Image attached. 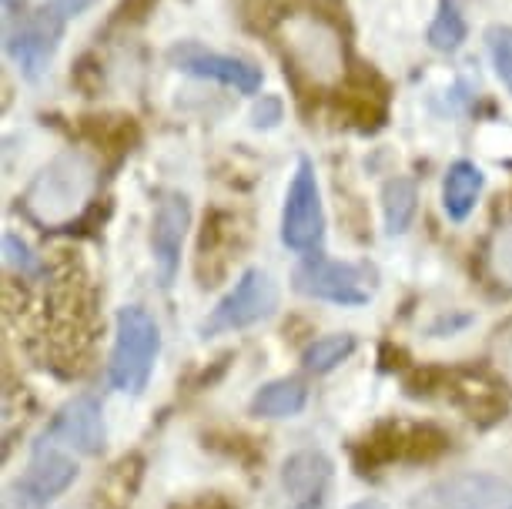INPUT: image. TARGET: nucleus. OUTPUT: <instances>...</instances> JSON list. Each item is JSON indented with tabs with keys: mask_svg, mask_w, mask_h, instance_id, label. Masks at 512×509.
I'll use <instances>...</instances> for the list:
<instances>
[{
	"mask_svg": "<svg viewBox=\"0 0 512 509\" xmlns=\"http://www.w3.org/2000/svg\"><path fill=\"white\" fill-rule=\"evenodd\" d=\"M308 402V389L298 379H278L268 382L255 392L251 399V412L262 419H285V416H298Z\"/></svg>",
	"mask_w": 512,
	"mask_h": 509,
	"instance_id": "nucleus-15",
	"label": "nucleus"
},
{
	"mask_svg": "<svg viewBox=\"0 0 512 509\" xmlns=\"http://www.w3.org/2000/svg\"><path fill=\"white\" fill-rule=\"evenodd\" d=\"M94 178H98L94 161L84 151H67V155L54 158L27 188V211L44 225H61L91 198Z\"/></svg>",
	"mask_w": 512,
	"mask_h": 509,
	"instance_id": "nucleus-2",
	"label": "nucleus"
},
{
	"mask_svg": "<svg viewBox=\"0 0 512 509\" xmlns=\"http://www.w3.org/2000/svg\"><path fill=\"white\" fill-rule=\"evenodd\" d=\"M251 118H255V128H275V124L282 121V101L262 98L255 104V111H251Z\"/></svg>",
	"mask_w": 512,
	"mask_h": 509,
	"instance_id": "nucleus-25",
	"label": "nucleus"
},
{
	"mask_svg": "<svg viewBox=\"0 0 512 509\" xmlns=\"http://www.w3.org/2000/svg\"><path fill=\"white\" fill-rule=\"evenodd\" d=\"M482 191V171L472 161H456L442 181V208L452 222H466Z\"/></svg>",
	"mask_w": 512,
	"mask_h": 509,
	"instance_id": "nucleus-14",
	"label": "nucleus"
},
{
	"mask_svg": "<svg viewBox=\"0 0 512 509\" xmlns=\"http://www.w3.org/2000/svg\"><path fill=\"white\" fill-rule=\"evenodd\" d=\"M415 201H419V191L409 178H392L385 181L382 188V208H385V232L389 235H402L405 228L412 225L415 218Z\"/></svg>",
	"mask_w": 512,
	"mask_h": 509,
	"instance_id": "nucleus-16",
	"label": "nucleus"
},
{
	"mask_svg": "<svg viewBox=\"0 0 512 509\" xmlns=\"http://www.w3.org/2000/svg\"><path fill=\"white\" fill-rule=\"evenodd\" d=\"M302 509H308V506H302Z\"/></svg>",
	"mask_w": 512,
	"mask_h": 509,
	"instance_id": "nucleus-28",
	"label": "nucleus"
},
{
	"mask_svg": "<svg viewBox=\"0 0 512 509\" xmlns=\"http://www.w3.org/2000/svg\"><path fill=\"white\" fill-rule=\"evenodd\" d=\"M168 61L175 64L181 74L218 81L241 94H258V88H262V71H258L255 64L241 61V57L208 51V47H201V44H175L168 51Z\"/></svg>",
	"mask_w": 512,
	"mask_h": 509,
	"instance_id": "nucleus-9",
	"label": "nucleus"
},
{
	"mask_svg": "<svg viewBox=\"0 0 512 509\" xmlns=\"http://www.w3.org/2000/svg\"><path fill=\"white\" fill-rule=\"evenodd\" d=\"M188 222H191L188 198L178 195V191H168L158 201V208H154V225H151V252L164 288L175 282L181 268V245H185Z\"/></svg>",
	"mask_w": 512,
	"mask_h": 509,
	"instance_id": "nucleus-10",
	"label": "nucleus"
},
{
	"mask_svg": "<svg viewBox=\"0 0 512 509\" xmlns=\"http://www.w3.org/2000/svg\"><path fill=\"white\" fill-rule=\"evenodd\" d=\"M466 34H469V27L456 0H439V14H436V21L429 24V44L442 54H452L462 47Z\"/></svg>",
	"mask_w": 512,
	"mask_h": 509,
	"instance_id": "nucleus-19",
	"label": "nucleus"
},
{
	"mask_svg": "<svg viewBox=\"0 0 512 509\" xmlns=\"http://www.w3.org/2000/svg\"><path fill=\"white\" fill-rule=\"evenodd\" d=\"M4 262L14 275L31 278V282H41V278L47 275L41 258H37L31 252V245H27L24 238H17L14 232H4Z\"/></svg>",
	"mask_w": 512,
	"mask_h": 509,
	"instance_id": "nucleus-21",
	"label": "nucleus"
},
{
	"mask_svg": "<svg viewBox=\"0 0 512 509\" xmlns=\"http://www.w3.org/2000/svg\"><path fill=\"white\" fill-rule=\"evenodd\" d=\"M47 439H57V443L77 449L84 456H98L104 449V412L101 402L94 396H77L67 406L57 412L51 429H47Z\"/></svg>",
	"mask_w": 512,
	"mask_h": 509,
	"instance_id": "nucleus-11",
	"label": "nucleus"
},
{
	"mask_svg": "<svg viewBox=\"0 0 512 509\" xmlns=\"http://www.w3.org/2000/svg\"><path fill=\"white\" fill-rule=\"evenodd\" d=\"M141 483V459L131 456L111 469V476L98 486V506L104 509H128Z\"/></svg>",
	"mask_w": 512,
	"mask_h": 509,
	"instance_id": "nucleus-17",
	"label": "nucleus"
},
{
	"mask_svg": "<svg viewBox=\"0 0 512 509\" xmlns=\"http://www.w3.org/2000/svg\"><path fill=\"white\" fill-rule=\"evenodd\" d=\"M355 335L349 332H338V335H325V339H315L312 345L305 349L302 362L308 372H332L335 366H342L345 359L355 352Z\"/></svg>",
	"mask_w": 512,
	"mask_h": 509,
	"instance_id": "nucleus-20",
	"label": "nucleus"
},
{
	"mask_svg": "<svg viewBox=\"0 0 512 509\" xmlns=\"http://www.w3.org/2000/svg\"><path fill=\"white\" fill-rule=\"evenodd\" d=\"M352 509H389V506L379 503V499H362V503H355Z\"/></svg>",
	"mask_w": 512,
	"mask_h": 509,
	"instance_id": "nucleus-27",
	"label": "nucleus"
},
{
	"mask_svg": "<svg viewBox=\"0 0 512 509\" xmlns=\"http://www.w3.org/2000/svg\"><path fill=\"white\" fill-rule=\"evenodd\" d=\"M486 44L492 54V64H496V74L502 78V84L512 94V27H489L486 31Z\"/></svg>",
	"mask_w": 512,
	"mask_h": 509,
	"instance_id": "nucleus-23",
	"label": "nucleus"
},
{
	"mask_svg": "<svg viewBox=\"0 0 512 509\" xmlns=\"http://www.w3.org/2000/svg\"><path fill=\"white\" fill-rule=\"evenodd\" d=\"M325 238V211H322V191L312 161L302 158L298 171L288 185L285 211H282V242L292 252H315Z\"/></svg>",
	"mask_w": 512,
	"mask_h": 509,
	"instance_id": "nucleus-6",
	"label": "nucleus"
},
{
	"mask_svg": "<svg viewBox=\"0 0 512 509\" xmlns=\"http://www.w3.org/2000/svg\"><path fill=\"white\" fill-rule=\"evenodd\" d=\"M74 479H77L74 459L67 453H61V449L41 443L34 449L31 466H27V473L21 479V496L27 499V503L41 506V503H47V499H54L57 493H64Z\"/></svg>",
	"mask_w": 512,
	"mask_h": 509,
	"instance_id": "nucleus-12",
	"label": "nucleus"
},
{
	"mask_svg": "<svg viewBox=\"0 0 512 509\" xmlns=\"http://www.w3.org/2000/svg\"><path fill=\"white\" fill-rule=\"evenodd\" d=\"M492 272L506 285H512V225L502 228L496 242H492Z\"/></svg>",
	"mask_w": 512,
	"mask_h": 509,
	"instance_id": "nucleus-24",
	"label": "nucleus"
},
{
	"mask_svg": "<svg viewBox=\"0 0 512 509\" xmlns=\"http://www.w3.org/2000/svg\"><path fill=\"white\" fill-rule=\"evenodd\" d=\"M278 309V285L265 268H248L201 325V335L235 332L268 319Z\"/></svg>",
	"mask_w": 512,
	"mask_h": 509,
	"instance_id": "nucleus-5",
	"label": "nucleus"
},
{
	"mask_svg": "<svg viewBox=\"0 0 512 509\" xmlns=\"http://www.w3.org/2000/svg\"><path fill=\"white\" fill-rule=\"evenodd\" d=\"M295 292L308 299H322L335 305H365L372 299L369 272L362 265L349 262H328L322 255H308L292 275Z\"/></svg>",
	"mask_w": 512,
	"mask_h": 509,
	"instance_id": "nucleus-7",
	"label": "nucleus"
},
{
	"mask_svg": "<svg viewBox=\"0 0 512 509\" xmlns=\"http://www.w3.org/2000/svg\"><path fill=\"white\" fill-rule=\"evenodd\" d=\"M91 0H4V47L24 78L37 81L51 67L64 24Z\"/></svg>",
	"mask_w": 512,
	"mask_h": 509,
	"instance_id": "nucleus-1",
	"label": "nucleus"
},
{
	"mask_svg": "<svg viewBox=\"0 0 512 509\" xmlns=\"http://www.w3.org/2000/svg\"><path fill=\"white\" fill-rule=\"evenodd\" d=\"M158 352H161L158 322L141 305H124L118 319H114V349L108 362L111 389L131 392V396L144 392Z\"/></svg>",
	"mask_w": 512,
	"mask_h": 509,
	"instance_id": "nucleus-3",
	"label": "nucleus"
},
{
	"mask_svg": "<svg viewBox=\"0 0 512 509\" xmlns=\"http://www.w3.org/2000/svg\"><path fill=\"white\" fill-rule=\"evenodd\" d=\"M512 486L486 473L449 476L412 496V509H506Z\"/></svg>",
	"mask_w": 512,
	"mask_h": 509,
	"instance_id": "nucleus-8",
	"label": "nucleus"
},
{
	"mask_svg": "<svg viewBox=\"0 0 512 509\" xmlns=\"http://www.w3.org/2000/svg\"><path fill=\"white\" fill-rule=\"evenodd\" d=\"M338 108L345 111V118L359 124L362 131L382 128V121H385L382 91H365V88H359V84H352V88H345L342 94H338Z\"/></svg>",
	"mask_w": 512,
	"mask_h": 509,
	"instance_id": "nucleus-18",
	"label": "nucleus"
},
{
	"mask_svg": "<svg viewBox=\"0 0 512 509\" xmlns=\"http://www.w3.org/2000/svg\"><path fill=\"white\" fill-rule=\"evenodd\" d=\"M282 44L288 61L295 64L298 74H305L308 81L318 88L342 81L345 74V51L342 37L328 21L318 14H292L282 24Z\"/></svg>",
	"mask_w": 512,
	"mask_h": 509,
	"instance_id": "nucleus-4",
	"label": "nucleus"
},
{
	"mask_svg": "<svg viewBox=\"0 0 512 509\" xmlns=\"http://www.w3.org/2000/svg\"><path fill=\"white\" fill-rule=\"evenodd\" d=\"M509 509H512V506H509Z\"/></svg>",
	"mask_w": 512,
	"mask_h": 509,
	"instance_id": "nucleus-29",
	"label": "nucleus"
},
{
	"mask_svg": "<svg viewBox=\"0 0 512 509\" xmlns=\"http://www.w3.org/2000/svg\"><path fill=\"white\" fill-rule=\"evenodd\" d=\"M84 131L111 148H128L138 141V124L131 118H84Z\"/></svg>",
	"mask_w": 512,
	"mask_h": 509,
	"instance_id": "nucleus-22",
	"label": "nucleus"
},
{
	"mask_svg": "<svg viewBox=\"0 0 512 509\" xmlns=\"http://www.w3.org/2000/svg\"><path fill=\"white\" fill-rule=\"evenodd\" d=\"M328 479H332V463H328L325 453H312V449L288 456L282 466V486L295 499H318Z\"/></svg>",
	"mask_w": 512,
	"mask_h": 509,
	"instance_id": "nucleus-13",
	"label": "nucleus"
},
{
	"mask_svg": "<svg viewBox=\"0 0 512 509\" xmlns=\"http://www.w3.org/2000/svg\"><path fill=\"white\" fill-rule=\"evenodd\" d=\"M158 4V0H121V7L114 11V21H144V14L151 11V7Z\"/></svg>",
	"mask_w": 512,
	"mask_h": 509,
	"instance_id": "nucleus-26",
	"label": "nucleus"
}]
</instances>
